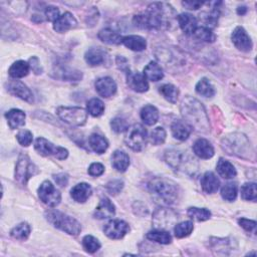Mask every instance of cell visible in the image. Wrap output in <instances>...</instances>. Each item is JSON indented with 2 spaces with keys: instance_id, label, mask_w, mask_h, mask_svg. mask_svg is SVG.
<instances>
[{
  "instance_id": "cell-29",
  "label": "cell",
  "mask_w": 257,
  "mask_h": 257,
  "mask_svg": "<svg viewBox=\"0 0 257 257\" xmlns=\"http://www.w3.org/2000/svg\"><path fill=\"white\" fill-rule=\"evenodd\" d=\"M88 144L91 150L96 154H99V155L100 154H104L109 148L108 140L104 136L98 134L90 135V137L88 138Z\"/></svg>"
},
{
  "instance_id": "cell-59",
  "label": "cell",
  "mask_w": 257,
  "mask_h": 257,
  "mask_svg": "<svg viewBox=\"0 0 257 257\" xmlns=\"http://www.w3.org/2000/svg\"><path fill=\"white\" fill-rule=\"evenodd\" d=\"M205 3L201 1H183L182 5L189 10H197L201 8Z\"/></svg>"
},
{
  "instance_id": "cell-39",
  "label": "cell",
  "mask_w": 257,
  "mask_h": 257,
  "mask_svg": "<svg viewBox=\"0 0 257 257\" xmlns=\"http://www.w3.org/2000/svg\"><path fill=\"white\" fill-rule=\"evenodd\" d=\"M86 110L89 115H91L94 118L100 117L105 112V105L100 99L98 98H91L87 101Z\"/></svg>"
},
{
  "instance_id": "cell-36",
  "label": "cell",
  "mask_w": 257,
  "mask_h": 257,
  "mask_svg": "<svg viewBox=\"0 0 257 257\" xmlns=\"http://www.w3.org/2000/svg\"><path fill=\"white\" fill-rule=\"evenodd\" d=\"M147 238L151 241L160 244H170L172 242V236L167 230L156 229L147 233Z\"/></svg>"
},
{
  "instance_id": "cell-9",
  "label": "cell",
  "mask_w": 257,
  "mask_h": 257,
  "mask_svg": "<svg viewBox=\"0 0 257 257\" xmlns=\"http://www.w3.org/2000/svg\"><path fill=\"white\" fill-rule=\"evenodd\" d=\"M148 132L141 124H135L128 129L125 137V143L133 151H142L147 144Z\"/></svg>"
},
{
  "instance_id": "cell-11",
  "label": "cell",
  "mask_w": 257,
  "mask_h": 257,
  "mask_svg": "<svg viewBox=\"0 0 257 257\" xmlns=\"http://www.w3.org/2000/svg\"><path fill=\"white\" fill-rule=\"evenodd\" d=\"M38 197L47 206L55 208L62 201V194L53 183L49 181H44L38 188Z\"/></svg>"
},
{
  "instance_id": "cell-58",
  "label": "cell",
  "mask_w": 257,
  "mask_h": 257,
  "mask_svg": "<svg viewBox=\"0 0 257 257\" xmlns=\"http://www.w3.org/2000/svg\"><path fill=\"white\" fill-rule=\"evenodd\" d=\"M54 179L56 183L61 187H66L69 183V175L65 173H60L57 175H54Z\"/></svg>"
},
{
  "instance_id": "cell-60",
  "label": "cell",
  "mask_w": 257,
  "mask_h": 257,
  "mask_svg": "<svg viewBox=\"0 0 257 257\" xmlns=\"http://www.w3.org/2000/svg\"><path fill=\"white\" fill-rule=\"evenodd\" d=\"M246 12H247V7L246 6H239L237 8V13L239 15H244Z\"/></svg>"
},
{
  "instance_id": "cell-46",
  "label": "cell",
  "mask_w": 257,
  "mask_h": 257,
  "mask_svg": "<svg viewBox=\"0 0 257 257\" xmlns=\"http://www.w3.org/2000/svg\"><path fill=\"white\" fill-rule=\"evenodd\" d=\"M83 246H84V248H85V250L86 252L94 253V252H96L100 248L101 244L92 235H86L83 239Z\"/></svg>"
},
{
  "instance_id": "cell-48",
  "label": "cell",
  "mask_w": 257,
  "mask_h": 257,
  "mask_svg": "<svg viewBox=\"0 0 257 257\" xmlns=\"http://www.w3.org/2000/svg\"><path fill=\"white\" fill-rule=\"evenodd\" d=\"M123 188H124V182L120 179L112 180L109 183H107V185H106L107 192L113 196H116L119 193H121Z\"/></svg>"
},
{
  "instance_id": "cell-21",
  "label": "cell",
  "mask_w": 257,
  "mask_h": 257,
  "mask_svg": "<svg viewBox=\"0 0 257 257\" xmlns=\"http://www.w3.org/2000/svg\"><path fill=\"white\" fill-rule=\"evenodd\" d=\"M78 25V20L71 12H65L60 18L54 23V29L59 33L67 32L70 29L76 28Z\"/></svg>"
},
{
  "instance_id": "cell-34",
  "label": "cell",
  "mask_w": 257,
  "mask_h": 257,
  "mask_svg": "<svg viewBox=\"0 0 257 257\" xmlns=\"http://www.w3.org/2000/svg\"><path fill=\"white\" fill-rule=\"evenodd\" d=\"M216 170H217V173L224 179H232L237 174L235 167L229 161L223 158L219 159L216 166Z\"/></svg>"
},
{
  "instance_id": "cell-49",
  "label": "cell",
  "mask_w": 257,
  "mask_h": 257,
  "mask_svg": "<svg viewBox=\"0 0 257 257\" xmlns=\"http://www.w3.org/2000/svg\"><path fill=\"white\" fill-rule=\"evenodd\" d=\"M111 127L112 130L118 134L120 133H124L126 131H128L129 129V124L128 122L123 119V118H115L114 120H112L111 122Z\"/></svg>"
},
{
  "instance_id": "cell-38",
  "label": "cell",
  "mask_w": 257,
  "mask_h": 257,
  "mask_svg": "<svg viewBox=\"0 0 257 257\" xmlns=\"http://www.w3.org/2000/svg\"><path fill=\"white\" fill-rule=\"evenodd\" d=\"M30 231H31L30 225H29L28 223H26V222H22V223L16 225V226L10 231V235H11V237H13L14 239L24 241V240H26V239L29 237Z\"/></svg>"
},
{
  "instance_id": "cell-2",
  "label": "cell",
  "mask_w": 257,
  "mask_h": 257,
  "mask_svg": "<svg viewBox=\"0 0 257 257\" xmlns=\"http://www.w3.org/2000/svg\"><path fill=\"white\" fill-rule=\"evenodd\" d=\"M180 110L183 119L192 129L201 133H208L210 131L207 112L198 99L190 95L185 96L181 101Z\"/></svg>"
},
{
  "instance_id": "cell-37",
  "label": "cell",
  "mask_w": 257,
  "mask_h": 257,
  "mask_svg": "<svg viewBox=\"0 0 257 257\" xmlns=\"http://www.w3.org/2000/svg\"><path fill=\"white\" fill-rule=\"evenodd\" d=\"M159 91L164 96V98L167 99L169 102H171V104H176L180 91L175 86H173L171 84L163 85L160 86Z\"/></svg>"
},
{
  "instance_id": "cell-13",
  "label": "cell",
  "mask_w": 257,
  "mask_h": 257,
  "mask_svg": "<svg viewBox=\"0 0 257 257\" xmlns=\"http://www.w3.org/2000/svg\"><path fill=\"white\" fill-rule=\"evenodd\" d=\"M6 88L11 94L29 102V104H32V102L34 101L33 93L28 88V86L20 81L11 80V81L7 82L6 83Z\"/></svg>"
},
{
  "instance_id": "cell-52",
  "label": "cell",
  "mask_w": 257,
  "mask_h": 257,
  "mask_svg": "<svg viewBox=\"0 0 257 257\" xmlns=\"http://www.w3.org/2000/svg\"><path fill=\"white\" fill-rule=\"evenodd\" d=\"M44 14L46 16V19L51 22H56L60 18V10L56 6H47L44 10Z\"/></svg>"
},
{
  "instance_id": "cell-31",
  "label": "cell",
  "mask_w": 257,
  "mask_h": 257,
  "mask_svg": "<svg viewBox=\"0 0 257 257\" xmlns=\"http://www.w3.org/2000/svg\"><path fill=\"white\" fill-rule=\"evenodd\" d=\"M30 71L29 64L24 61H17L11 65L8 70V74L12 79H21L28 75Z\"/></svg>"
},
{
  "instance_id": "cell-22",
  "label": "cell",
  "mask_w": 257,
  "mask_h": 257,
  "mask_svg": "<svg viewBox=\"0 0 257 257\" xmlns=\"http://www.w3.org/2000/svg\"><path fill=\"white\" fill-rule=\"evenodd\" d=\"M180 28L187 35H193L198 27V21L195 16L190 13H182L177 17Z\"/></svg>"
},
{
  "instance_id": "cell-25",
  "label": "cell",
  "mask_w": 257,
  "mask_h": 257,
  "mask_svg": "<svg viewBox=\"0 0 257 257\" xmlns=\"http://www.w3.org/2000/svg\"><path fill=\"white\" fill-rule=\"evenodd\" d=\"M112 165L118 172H121V173L126 172L130 166L129 155L126 152L121 150L115 151L112 156Z\"/></svg>"
},
{
  "instance_id": "cell-10",
  "label": "cell",
  "mask_w": 257,
  "mask_h": 257,
  "mask_svg": "<svg viewBox=\"0 0 257 257\" xmlns=\"http://www.w3.org/2000/svg\"><path fill=\"white\" fill-rule=\"evenodd\" d=\"M34 149L41 156H54L59 160H65L69 157V151L63 147L54 145L48 140L39 137L35 140Z\"/></svg>"
},
{
  "instance_id": "cell-40",
  "label": "cell",
  "mask_w": 257,
  "mask_h": 257,
  "mask_svg": "<svg viewBox=\"0 0 257 257\" xmlns=\"http://www.w3.org/2000/svg\"><path fill=\"white\" fill-rule=\"evenodd\" d=\"M188 216L191 219L202 222L206 221L211 218V212L206 208H198V207H190L187 211Z\"/></svg>"
},
{
  "instance_id": "cell-17",
  "label": "cell",
  "mask_w": 257,
  "mask_h": 257,
  "mask_svg": "<svg viewBox=\"0 0 257 257\" xmlns=\"http://www.w3.org/2000/svg\"><path fill=\"white\" fill-rule=\"evenodd\" d=\"M96 92L102 97H111L117 92V84L110 77H104L96 80L94 83Z\"/></svg>"
},
{
  "instance_id": "cell-1",
  "label": "cell",
  "mask_w": 257,
  "mask_h": 257,
  "mask_svg": "<svg viewBox=\"0 0 257 257\" xmlns=\"http://www.w3.org/2000/svg\"><path fill=\"white\" fill-rule=\"evenodd\" d=\"M176 12L173 7L165 2H155L148 6V9L143 14H138L134 17V24L136 27L142 29L160 30L167 28Z\"/></svg>"
},
{
  "instance_id": "cell-7",
  "label": "cell",
  "mask_w": 257,
  "mask_h": 257,
  "mask_svg": "<svg viewBox=\"0 0 257 257\" xmlns=\"http://www.w3.org/2000/svg\"><path fill=\"white\" fill-rule=\"evenodd\" d=\"M38 173H39L38 168L30 160V158L27 155H25V154H20L15 166V173H14L15 181L18 184L25 186L28 180L33 176L37 175Z\"/></svg>"
},
{
  "instance_id": "cell-20",
  "label": "cell",
  "mask_w": 257,
  "mask_h": 257,
  "mask_svg": "<svg viewBox=\"0 0 257 257\" xmlns=\"http://www.w3.org/2000/svg\"><path fill=\"white\" fill-rule=\"evenodd\" d=\"M127 84L130 88L137 92H145L149 89V84L144 76L141 73H129L127 75Z\"/></svg>"
},
{
  "instance_id": "cell-3",
  "label": "cell",
  "mask_w": 257,
  "mask_h": 257,
  "mask_svg": "<svg viewBox=\"0 0 257 257\" xmlns=\"http://www.w3.org/2000/svg\"><path fill=\"white\" fill-rule=\"evenodd\" d=\"M165 161L175 172L179 174L192 177L198 172L199 165L196 159L185 150H167L165 152Z\"/></svg>"
},
{
  "instance_id": "cell-41",
  "label": "cell",
  "mask_w": 257,
  "mask_h": 257,
  "mask_svg": "<svg viewBox=\"0 0 257 257\" xmlns=\"http://www.w3.org/2000/svg\"><path fill=\"white\" fill-rule=\"evenodd\" d=\"M197 39L204 42H214L216 40V35L211 28L206 26L197 27L196 31L193 34Z\"/></svg>"
},
{
  "instance_id": "cell-54",
  "label": "cell",
  "mask_w": 257,
  "mask_h": 257,
  "mask_svg": "<svg viewBox=\"0 0 257 257\" xmlns=\"http://www.w3.org/2000/svg\"><path fill=\"white\" fill-rule=\"evenodd\" d=\"M105 166L100 163H92L88 168V174L93 177H98L104 174Z\"/></svg>"
},
{
  "instance_id": "cell-12",
  "label": "cell",
  "mask_w": 257,
  "mask_h": 257,
  "mask_svg": "<svg viewBox=\"0 0 257 257\" xmlns=\"http://www.w3.org/2000/svg\"><path fill=\"white\" fill-rule=\"evenodd\" d=\"M177 215L167 208L158 209L153 217V223L157 229H169L177 220Z\"/></svg>"
},
{
  "instance_id": "cell-18",
  "label": "cell",
  "mask_w": 257,
  "mask_h": 257,
  "mask_svg": "<svg viewBox=\"0 0 257 257\" xmlns=\"http://www.w3.org/2000/svg\"><path fill=\"white\" fill-rule=\"evenodd\" d=\"M193 152L200 159H211L214 156V148L206 139H198L193 145Z\"/></svg>"
},
{
  "instance_id": "cell-19",
  "label": "cell",
  "mask_w": 257,
  "mask_h": 257,
  "mask_svg": "<svg viewBox=\"0 0 257 257\" xmlns=\"http://www.w3.org/2000/svg\"><path fill=\"white\" fill-rule=\"evenodd\" d=\"M115 213H116L115 205L109 198L105 197L99 201L97 207L94 210L93 216L94 218L101 220V219H108L113 217Z\"/></svg>"
},
{
  "instance_id": "cell-24",
  "label": "cell",
  "mask_w": 257,
  "mask_h": 257,
  "mask_svg": "<svg viewBox=\"0 0 257 257\" xmlns=\"http://www.w3.org/2000/svg\"><path fill=\"white\" fill-rule=\"evenodd\" d=\"M92 189L87 183H80L71 190L72 198L78 203H85L91 196Z\"/></svg>"
},
{
  "instance_id": "cell-14",
  "label": "cell",
  "mask_w": 257,
  "mask_h": 257,
  "mask_svg": "<svg viewBox=\"0 0 257 257\" xmlns=\"http://www.w3.org/2000/svg\"><path fill=\"white\" fill-rule=\"evenodd\" d=\"M130 231V226L127 222L119 219L109 221L105 227V234L111 239H121Z\"/></svg>"
},
{
  "instance_id": "cell-5",
  "label": "cell",
  "mask_w": 257,
  "mask_h": 257,
  "mask_svg": "<svg viewBox=\"0 0 257 257\" xmlns=\"http://www.w3.org/2000/svg\"><path fill=\"white\" fill-rule=\"evenodd\" d=\"M221 147L228 155L242 159H250L254 156V151L249 140L241 133H232L225 136L221 141Z\"/></svg>"
},
{
  "instance_id": "cell-43",
  "label": "cell",
  "mask_w": 257,
  "mask_h": 257,
  "mask_svg": "<svg viewBox=\"0 0 257 257\" xmlns=\"http://www.w3.org/2000/svg\"><path fill=\"white\" fill-rule=\"evenodd\" d=\"M194 230V224L192 221H184L176 224L174 227V233L177 238H184L189 236Z\"/></svg>"
},
{
  "instance_id": "cell-15",
  "label": "cell",
  "mask_w": 257,
  "mask_h": 257,
  "mask_svg": "<svg viewBox=\"0 0 257 257\" xmlns=\"http://www.w3.org/2000/svg\"><path fill=\"white\" fill-rule=\"evenodd\" d=\"M231 39L236 48H238L241 51H244V53H248V51L252 49V40L242 26H237L233 30L231 34Z\"/></svg>"
},
{
  "instance_id": "cell-44",
  "label": "cell",
  "mask_w": 257,
  "mask_h": 257,
  "mask_svg": "<svg viewBox=\"0 0 257 257\" xmlns=\"http://www.w3.org/2000/svg\"><path fill=\"white\" fill-rule=\"evenodd\" d=\"M238 193V186L236 183L230 182L225 184L221 189V196L224 200L232 202L236 199Z\"/></svg>"
},
{
  "instance_id": "cell-28",
  "label": "cell",
  "mask_w": 257,
  "mask_h": 257,
  "mask_svg": "<svg viewBox=\"0 0 257 257\" xmlns=\"http://www.w3.org/2000/svg\"><path fill=\"white\" fill-rule=\"evenodd\" d=\"M144 76L151 82H159L164 78L163 69L156 62H150L144 69Z\"/></svg>"
},
{
  "instance_id": "cell-57",
  "label": "cell",
  "mask_w": 257,
  "mask_h": 257,
  "mask_svg": "<svg viewBox=\"0 0 257 257\" xmlns=\"http://www.w3.org/2000/svg\"><path fill=\"white\" fill-rule=\"evenodd\" d=\"M116 63H117V66H118V68L121 70V71H123V72H125L127 75L130 73V69H129V64H128V61H127V59H125L124 57H120V56H118L117 57V59H116Z\"/></svg>"
},
{
  "instance_id": "cell-4",
  "label": "cell",
  "mask_w": 257,
  "mask_h": 257,
  "mask_svg": "<svg viewBox=\"0 0 257 257\" xmlns=\"http://www.w3.org/2000/svg\"><path fill=\"white\" fill-rule=\"evenodd\" d=\"M150 193L157 200L170 205L176 202L179 197V186L172 180L164 177H155L148 183Z\"/></svg>"
},
{
  "instance_id": "cell-32",
  "label": "cell",
  "mask_w": 257,
  "mask_h": 257,
  "mask_svg": "<svg viewBox=\"0 0 257 257\" xmlns=\"http://www.w3.org/2000/svg\"><path fill=\"white\" fill-rule=\"evenodd\" d=\"M141 119L148 126L155 125L159 120V111L154 106H145L141 111Z\"/></svg>"
},
{
  "instance_id": "cell-42",
  "label": "cell",
  "mask_w": 257,
  "mask_h": 257,
  "mask_svg": "<svg viewBox=\"0 0 257 257\" xmlns=\"http://www.w3.org/2000/svg\"><path fill=\"white\" fill-rule=\"evenodd\" d=\"M221 2H215V6L212 7L211 11L208 13H205L204 15V22L207 26L212 29V27H215L217 25L218 22V18L220 16V9L218 7V5H221Z\"/></svg>"
},
{
  "instance_id": "cell-55",
  "label": "cell",
  "mask_w": 257,
  "mask_h": 257,
  "mask_svg": "<svg viewBox=\"0 0 257 257\" xmlns=\"http://www.w3.org/2000/svg\"><path fill=\"white\" fill-rule=\"evenodd\" d=\"M238 223L244 230H246L248 232H252L256 228V222L254 220H249V219H246V218H240L238 220Z\"/></svg>"
},
{
  "instance_id": "cell-56",
  "label": "cell",
  "mask_w": 257,
  "mask_h": 257,
  "mask_svg": "<svg viewBox=\"0 0 257 257\" xmlns=\"http://www.w3.org/2000/svg\"><path fill=\"white\" fill-rule=\"evenodd\" d=\"M30 70L35 74V75H40L42 74V68L40 66L39 60L36 57H32L29 61H28Z\"/></svg>"
},
{
  "instance_id": "cell-50",
  "label": "cell",
  "mask_w": 257,
  "mask_h": 257,
  "mask_svg": "<svg viewBox=\"0 0 257 257\" xmlns=\"http://www.w3.org/2000/svg\"><path fill=\"white\" fill-rule=\"evenodd\" d=\"M16 139L18 141V143L23 146V147H28L29 145H31L32 140H33V135L30 131L28 130H21L18 132V134L16 135Z\"/></svg>"
},
{
  "instance_id": "cell-33",
  "label": "cell",
  "mask_w": 257,
  "mask_h": 257,
  "mask_svg": "<svg viewBox=\"0 0 257 257\" xmlns=\"http://www.w3.org/2000/svg\"><path fill=\"white\" fill-rule=\"evenodd\" d=\"M97 37L102 42H105L107 44H120V43H122V40H123V36L119 32H117L111 28L101 29L98 32Z\"/></svg>"
},
{
  "instance_id": "cell-35",
  "label": "cell",
  "mask_w": 257,
  "mask_h": 257,
  "mask_svg": "<svg viewBox=\"0 0 257 257\" xmlns=\"http://www.w3.org/2000/svg\"><path fill=\"white\" fill-rule=\"evenodd\" d=\"M195 89L198 94H200L204 97H212L215 94V88H214L213 85L206 78L201 79L197 83Z\"/></svg>"
},
{
  "instance_id": "cell-53",
  "label": "cell",
  "mask_w": 257,
  "mask_h": 257,
  "mask_svg": "<svg viewBox=\"0 0 257 257\" xmlns=\"http://www.w3.org/2000/svg\"><path fill=\"white\" fill-rule=\"evenodd\" d=\"M216 241H212L213 244V249H218V251H222L224 254H226L225 250L226 249H230V242L228 241V239H217L215 238Z\"/></svg>"
},
{
  "instance_id": "cell-8",
  "label": "cell",
  "mask_w": 257,
  "mask_h": 257,
  "mask_svg": "<svg viewBox=\"0 0 257 257\" xmlns=\"http://www.w3.org/2000/svg\"><path fill=\"white\" fill-rule=\"evenodd\" d=\"M57 115L62 121L73 127H82L87 121V112L79 107H60Z\"/></svg>"
},
{
  "instance_id": "cell-47",
  "label": "cell",
  "mask_w": 257,
  "mask_h": 257,
  "mask_svg": "<svg viewBox=\"0 0 257 257\" xmlns=\"http://www.w3.org/2000/svg\"><path fill=\"white\" fill-rule=\"evenodd\" d=\"M167 137V133L164 128L158 127L156 129H154L153 132L151 133V143L155 146H159L165 143Z\"/></svg>"
},
{
  "instance_id": "cell-30",
  "label": "cell",
  "mask_w": 257,
  "mask_h": 257,
  "mask_svg": "<svg viewBox=\"0 0 257 257\" xmlns=\"http://www.w3.org/2000/svg\"><path fill=\"white\" fill-rule=\"evenodd\" d=\"M122 43L134 51H143L147 47V40L140 35H129L123 37Z\"/></svg>"
},
{
  "instance_id": "cell-27",
  "label": "cell",
  "mask_w": 257,
  "mask_h": 257,
  "mask_svg": "<svg viewBox=\"0 0 257 257\" xmlns=\"http://www.w3.org/2000/svg\"><path fill=\"white\" fill-rule=\"evenodd\" d=\"M5 118L7 120V123H8V126L10 127V129L15 130V129H18L19 127H22L25 125L26 115L21 110L12 109L5 114Z\"/></svg>"
},
{
  "instance_id": "cell-45",
  "label": "cell",
  "mask_w": 257,
  "mask_h": 257,
  "mask_svg": "<svg viewBox=\"0 0 257 257\" xmlns=\"http://www.w3.org/2000/svg\"><path fill=\"white\" fill-rule=\"evenodd\" d=\"M241 197L245 201H255L257 198L256 184L253 182L245 183L241 187Z\"/></svg>"
},
{
  "instance_id": "cell-23",
  "label": "cell",
  "mask_w": 257,
  "mask_h": 257,
  "mask_svg": "<svg viewBox=\"0 0 257 257\" xmlns=\"http://www.w3.org/2000/svg\"><path fill=\"white\" fill-rule=\"evenodd\" d=\"M220 186L218 177L213 172H206L201 178V187L203 191L207 194L215 193Z\"/></svg>"
},
{
  "instance_id": "cell-51",
  "label": "cell",
  "mask_w": 257,
  "mask_h": 257,
  "mask_svg": "<svg viewBox=\"0 0 257 257\" xmlns=\"http://www.w3.org/2000/svg\"><path fill=\"white\" fill-rule=\"evenodd\" d=\"M63 80L68 82H79L83 79V74L80 71L77 70H63Z\"/></svg>"
},
{
  "instance_id": "cell-26",
  "label": "cell",
  "mask_w": 257,
  "mask_h": 257,
  "mask_svg": "<svg viewBox=\"0 0 257 257\" xmlns=\"http://www.w3.org/2000/svg\"><path fill=\"white\" fill-rule=\"evenodd\" d=\"M192 130L185 121H175L171 126L173 137L179 141H186L190 137Z\"/></svg>"
},
{
  "instance_id": "cell-16",
  "label": "cell",
  "mask_w": 257,
  "mask_h": 257,
  "mask_svg": "<svg viewBox=\"0 0 257 257\" xmlns=\"http://www.w3.org/2000/svg\"><path fill=\"white\" fill-rule=\"evenodd\" d=\"M85 60L90 67H99L109 61V55L106 50L101 49L100 47H92L86 53Z\"/></svg>"
},
{
  "instance_id": "cell-6",
  "label": "cell",
  "mask_w": 257,
  "mask_h": 257,
  "mask_svg": "<svg viewBox=\"0 0 257 257\" xmlns=\"http://www.w3.org/2000/svg\"><path fill=\"white\" fill-rule=\"evenodd\" d=\"M45 218L54 227L69 235L78 236L82 231V225L77 219L61 211L49 210L45 213Z\"/></svg>"
}]
</instances>
